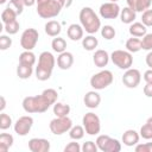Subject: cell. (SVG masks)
Returning a JSON list of instances; mask_svg holds the SVG:
<instances>
[{
    "label": "cell",
    "mask_w": 152,
    "mask_h": 152,
    "mask_svg": "<svg viewBox=\"0 0 152 152\" xmlns=\"http://www.w3.org/2000/svg\"><path fill=\"white\" fill-rule=\"evenodd\" d=\"M137 2V12H144L146 10L150 8L151 4H152V0H135Z\"/></svg>",
    "instance_id": "f35d334b"
},
{
    "label": "cell",
    "mask_w": 152,
    "mask_h": 152,
    "mask_svg": "<svg viewBox=\"0 0 152 152\" xmlns=\"http://www.w3.org/2000/svg\"><path fill=\"white\" fill-rule=\"evenodd\" d=\"M23 2H24L25 6L31 7V6H33L34 4H37V0H23Z\"/></svg>",
    "instance_id": "681fc988"
},
{
    "label": "cell",
    "mask_w": 152,
    "mask_h": 152,
    "mask_svg": "<svg viewBox=\"0 0 152 152\" xmlns=\"http://www.w3.org/2000/svg\"><path fill=\"white\" fill-rule=\"evenodd\" d=\"M83 102H84L86 107H88L90 109H95L99 107V104L101 102V96L97 91L90 90V91L86 93V95L83 97Z\"/></svg>",
    "instance_id": "2e32d148"
},
{
    "label": "cell",
    "mask_w": 152,
    "mask_h": 152,
    "mask_svg": "<svg viewBox=\"0 0 152 152\" xmlns=\"http://www.w3.org/2000/svg\"><path fill=\"white\" fill-rule=\"evenodd\" d=\"M84 127L83 126H80V125H76V126H72L69 131V137L72 139V140H81L83 137H84Z\"/></svg>",
    "instance_id": "f546056e"
},
{
    "label": "cell",
    "mask_w": 152,
    "mask_h": 152,
    "mask_svg": "<svg viewBox=\"0 0 152 152\" xmlns=\"http://www.w3.org/2000/svg\"><path fill=\"white\" fill-rule=\"evenodd\" d=\"M38 38H39V33L36 28H26L23 33H21V37H20V45L24 50H28V51H32L37 43H38Z\"/></svg>",
    "instance_id": "30bf717a"
},
{
    "label": "cell",
    "mask_w": 152,
    "mask_h": 152,
    "mask_svg": "<svg viewBox=\"0 0 152 152\" xmlns=\"http://www.w3.org/2000/svg\"><path fill=\"white\" fill-rule=\"evenodd\" d=\"M74 64V55L69 51H64L57 57V66L62 70H68Z\"/></svg>",
    "instance_id": "9a60e30c"
},
{
    "label": "cell",
    "mask_w": 152,
    "mask_h": 152,
    "mask_svg": "<svg viewBox=\"0 0 152 152\" xmlns=\"http://www.w3.org/2000/svg\"><path fill=\"white\" fill-rule=\"evenodd\" d=\"M137 152H152V142H145V144H137L135 145Z\"/></svg>",
    "instance_id": "7bdbcfd3"
},
{
    "label": "cell",
    "mask_w": 152,
    "mask_h": 152,
    "mask_svg": "<svg viewBox=\"0 0 152 152\" xmlns=\"http://www.w3.org/2000/svg\"><path fill=\"white\" fill-rule=\"evenodd\" d=\"M71 127H72V120L69 116H56L49 124V128L55 135H62L69 132Z\"/></svg>",
    "instance_id": "52a82bcc"
},
{
    "label": "cell",
    "mask_w": 152,
    "mask_h": 152,
    "mask_svg": "<svg viewBox=\"0 0 152 152\" xmlns=\"http://www.w3.org/2000/svg\"><path fill=\"white\" fill-rule=\"evenodd\" d=\"M17 17H18V14L11 7H6L1 13V20L4 24H8L13 20H17Z\"/></svg>",
    "instance_id": "4dcf8cb0"
},
{
    "label": "cell",
    "mask_w": 152,
    "mask_h": 152,
    "mask_svg": "<svg viewBox=\"0 0 152 152\" xmlns=\"http://www.w3.org/2000/svg\"><path fill=\"white\" fill-rule=\"evenodd\" d=\"M50 141L44 138H32L28 140V150L31 152H49Z\"/></svg>",
    "instance_id": "5bb4252c"
},
{
    "label": "cell",
    "mask_w": 152,
    "mask_h": 152,
    "mask_svg": "<svg viewBox=\"0 0 152 152\" xmlns=\"http://www.w3.org/2000/svg\"><path fill=\"white\" fill-rule=\"evenodd\" d=\"M110 59L113 64H115L121 70H127L133 64V57L129 51L125 50H114L110 55Z\"/></svg>",
    "instance_id": "8992f818"
},
{
    "label": "cell",
    "mask_w": 152,
    "mask_h": 152,
    "mask_svg": "<svg viewBox=\"0 0 152 152\" xmlns=\"http://www.w3.org/2000/svg\"><path fill=\"white\" fill-rule=\"evenodd\" d=\"M82 124H83L86 133L89 134V135H96L101 131L100 118L93 112H89V113L84 114V116L82 119Z\"/></svg>",
    "instance_id": "9c48e42d"
},
{
    "label": "cell",
    "mask_w": 152,
    "mask_h": 152,
    "mask_svg": "<svg viewBox=\"0 0 152 152\" xmlns=\"http://www.w3.org/2000/svg\"><path fill=\"white\" fill-rule=\"evenodd\" d=\"M46 1H49V0H37V5H40V4H44V2H46Z\"/></svg>",
    "instance_id": "816d5d0a"
},
{
    "label": "cell",
    "mask_w": 152,
    "mask_h": 152,
    "mask_svg": "<svg viewBox=\"0 0 152 152\" xmlns=\"http://www.w3.org/2000/svg\"><path fill=\"white\" fill-rule=\"evenodd\" d=\"M120 7L116 2H104L100 6L99 8V13L101 15V18L103 19H115L120 15Z\"/></svg>",
    "instance_id": "4fadbf2b"
},
{
    "label": "cell",
    "mask_w": 152,
    "mask_h": 152,
    "mask_svg": "<svg viewBox=\"0 0 152 152\" xmlns=\"http://www.w3.org/2000/svg\"><path fill=\"white\" fill-rule=\"evenodd\" d=\"M13 135L8 133H1L0 134V152H7L10 147L13 145Z\"/></svg>",
    "instance_id": "cb8c5ba5"
},
{
    "label": "cell",
    "mask_w": 152,
    "mask_h": 152,
    "mask_svg": "<svg viewBox=\"0 0 152 152\" xmlns=\"http://www.w3.org/2000/svg\"><path fill=\"white\" fill-rule=\"evenodd\" d=\"M126 2H127V6L129 8L134 10L137 12V2H135V0H126Z\"/></svg>",
    "instance_id": "c3c4849f"
},
{
    "label": "cell",
    "mask_w": 152,
    "mask_h": 152,
    "mask_svg": "<svg viewBox=\"0 0 152 152\" xmlns=\"http://www.w3.org/2000/svg\"><path fill=\"white\" fill-rule=\"evenodd\" d=\"M62 31V26L56 20H50L45 24V33L50 37H58Z\"/></svg>",
    "instance_id": "44dd1931"
},
{
    "label": "cell",
    "mask_w": 152,
    "mask_h": 152,
    "mask_svg": "<svg viewBox=\"0 0 152 152\" xmlns=\"http://www.w3.org/2000/svg\"><path fill=\"white\" fill-rule=\"evenodd\" d=\"M19 63H23V64H28V65H34L36 63V55L32 52V51H28V50H25L24 52H21L19 55Z\"/></svg>",
    "instance_id": "83f0119b"
},
{
    "label": "cell",
    "mask_w": 152,
    "mask_h": 152,
    "mask_svg": "<svg viewBox=\"0 0 152 152\" xmlns=\"http://www.w3.org/2000/svg\"><path fill=\"white\" fill-rule=\"evenodd\" d=\"M144 80L146 83H152V69H148L144 72Z\"/></svg>",
    "instance_id": "ee69618b"
},
{
    "label": "cell",
    "mask_w": 152,
    "mask_h": 152,
    "mask_svg": "<svg viewBox=\"0 0 152 152\" xmlns=\"http://www.w3.org/2000/svg\"><path fill=\"white\" fill-rule=\"evenodd\" d=\"M83 32H84V30H83L82 25H80V24H71L66 30L68 37L74 42L83 39Z\"/></svg>",
    "instance_id": "d6986e66"
},
{
    "label": "cell",
    "mask_w": 152,
    "mask_h": 152,
    "mask_svg": "<svg viewBox=\"0 0 152 152\" xmlns=\"http://www.w3.org/2000/svg\"><path fill=\"white\" fill-rule=\"evenodd\" d=\"M146 64H147V66L150 68V69H152V51H150L147 55H146Z\"/></svg>",
    "instance_id": "7dc6e473"
},
{
    "label": "cell",
    "mask_w": 152,
    "mask_h": 152,
    "mask_svg": "<svg viewBox=\"0 0 152 152\" xmlns=\"http://www.w3.org/2000/svg\"><path fill=\"white\" fill-rule=\"evenodd\" d=\"M139 134H140V137H141V138H144V139H146V140L152 139V126H151V125H148V124L146 122L145 125H142V126H141Z\"/></svg>",
    "instance_id": "d590c367"
},
{
    "label": "cell",
    "mask_w": 152,
    "mask_h": 152,
    "mask_svg": "<svg viewBox=\"0 0 152 152\" xmlns=\"http://www.w3.org/2000/svg\"><path fill=\"white\" fill-rule=\"evenodd\" d=\"M141 49L152 51V33H146L141 39Z\"/></svg>",
    "instance_id": "8d00e7d4"
},
{
    "label": "cell",
    "mask_w": 152,
    "mask_h": 152,
    "mask_svg": "<svg viewBox=\"0 0 152 152\" xmlns=\"http://www.w3.org/2000/svg\"><path fill=\"white\" fill-rule=\"evenodd\" d=\"M51 48H52V50H53L55 52L62 53V52H64V51L66 50V42H65V39L62 38V37H56V38H53L52 42H51Z\"/></svg>",
    "instance_id": "484cf974"
},
{
    "label": "cell",
    "mask_w": 152,
    "mask_h": 152,
    "mask_svg": "<svg viewBox=\"0 0 152 152\" xmlns=\"http://www.w3.org/2000/svg\"><path fill=\"white\" fill-rule=\"evenodd\" d=\"M78 18L83 30L89 34H94L101 28V20L91 7H83Z\"/></svg>",
    "instance_id": "3957f363"
},
{
    "label": "cell",
    "mask_w": 152,
    "mask_h": 152,
    "mask_svg": "<svg viewBox=\"0 0 152 152\" xmlns=\"http://www.w3.org/2000/svg\"><path fill=\"white\" fill-rule=\"evenodd\" d=\"M58 2L61 4V6L63 8H68L72 5V0H58Z\"/></svg>",
    "instance_id": "bcb514c9"
},
{
    "label": "cell",
    "mask_w": 152,
    "mask_h": 152,
    "mask_svg": "<svg viewBox=\"0 0 152 152\" xmlns=\"http://www.w3.org/2000/svg\"><path fill=\"white\" fill-rule=\"evenodd\" d=\"M129 33L132 37H144L147 33V28L142 23H132L129 26Z\"/></svg>",
    "instance_id": "7402d4cb"
},
{
    "label": "cell",
    "mask_w": 152,
    "mask_h": 152,
    "mask_svg": "<svg viewBox=\"0 0 152 152\" xmlns=\"http://www.w3.org/2000/svg\"><path fill=\"white\" fill-rule=\"evenodd\" d=\"M109 58H110V56L108 55V52L106 50L100 49V50L95 51V53L93 56V62L97 68H103L108 64Z\"/></svg>",
    "instance_id": "e0dca14e"
},
{
    "label": "cell",
    "mask_w": 152,
    "mask_h": 152,
    "mask_svg": "<svg viewBox=\"0 0 152 152\" xmlns=\"http://www.w3.org/2000/svg\"><path fill=\"white\" fill-rule=\"evenodd\" d=\"M144 94L147 97H152V83H146V86L144 87Z\"/></svg>",
    "instance_id": "f6af8a7d"
},
{
    "label": "cell",
    "mask_w": 152,
    "mask_h": 152,
    "mask_svg": "<svg viewBox=\"0 0 152 152\" xmlns=\"http://www.w3.org/2000/svg\"><path fill=\"white\" fill-rule=\"evenodd\" d=\"M139 138H140V134L137 131L127 129V131L124 132L121 140H122L124 145H126V146H134L139 142Z\"/></svg>",
    "instance_id": "ac0fdd59"
},
{
    "label": "cell",
    "mask_w": 152,
    "mask_h": 152,
    "mask_svg": "<svg viewBox=\"0 0 152 152\" xmlns=\"http://www.w3.org/2000/svg\"><path fill=\"white\" fill-rule=\"evenodd\" d=\"M97 45H99V40H97V38H96L95 36H93V34H89V36H87V37H84V38L82 39V46H83V49L87 50V51H93V50H95V49L97 48Z\"/></svg>",
    "instance_id": "d4e9b609"
},
{
    "label": "cell",
    "mask_w": 152,
    "mask_h": 152,
    "mask_svg": "<svg viewBox=\"0 0 152 152\" xmlns=\"http://www.w3.org/2000/svg\"><path fill=\"white\" fill-rule=\"evenodd\" d=\"M126 49L131 53H134V52L140 51L141 50V40L139 38H137V37H132V38L127 39V42H126Z\"/></svg>",
    "instance_id": "4316f807"
},
{
    "label": "cell",
    "mask_w": 152,
    "mask_h": 152,
    "mask_svg": "<svg viewBox=\"0 0 152 152\" xmlns=\"http://www.w3.org/2000/svg\"><path fill=\"white\" fill-rule=\"evenodd\" d=\"M11 45H12V39L6 34H1L0 36V50L5 51L8 48H11Z\"/></svg>",
    "instance_id": "ab89813d"
},
{
    "label": "cell",
    "mask_w": 152,
    "mask_h": 152,
    "mask_svg": "<svg viewBox=\"0 0 152 152\" xmlns=\"http://www.w3.org/2000/svg\"><path fill=\"white\" fill-rule=\"evenodd\" d=\"M0 101H1L0 110H1V112H4V109H5V107H6V101H5V97H4V96H1V97H0Z\"/></svg>",
    "instance_id": "f907efd6"
},
{
    "label": "cell",
    "mask_w": 152,
    "mask_h": 152,
    "mask_svg": "<svg viewBox=\"0 0 152 152\" xmlns=\"http://www.w3.org/2000/svg\"><path fill=\"white\" fill-rule=\"evenodd\" d=\"M114 76L110 70H101L97 74H94L90 78V86L95 90H102L113 83Z\"/></svg>",
    "instance_id": "5b68a950"
},
{
    "label": "cell",
    "mask_w": 152,
    "mask_h": 152,
    "mask_svg": "<svg viewBox=\"0 0 152 152\" xmlns=\"http://www.w3.org/2000/svg\"><path fill=\"white\" fill-rule=\"evenodd\" d=\"M58 93L57 90L49 88L45 89L40 95L37 96H26L23 100V108L26 113H44L52 104L57 102Z\"/></svg>",
    "instance_id": "6da1fadb"
},
{
    "label": "cell",
    "mask_w": 152,
    "mask_h": 152,
    "mask_svg": "<svg viewBox=\"0 0 152 152\" xmlns=\"http://www.w3.org/2000/svg\"><path fill=\"white\" fill-rule=\"evenodd\" d=\"M33 72V66L32 65H28V64H23V63H19L18 66H17V75L19 78L21 80H27L31 77Z\"/></svg>",
    "instance_id": "603a6c76"
},
{
    "label": "cell",
    "mask_w": 152,
    "mask_h": 152,
    "mask_svg": "<svg viewBox=\"0 0 152 152\" xmlns=\"http://www.w3.org/2000/svg\"><path fill=\"white\" fill-rule=\"evenodd\" d=\"M70 113V106L62 103V102H56L53 104V114L56 116H68Z\"/></svg>",
    "instance_id": "f1b7e54d"
},
{
    "label": "cell",
    "mask_w": 152,
    "mask_h": 152,
    "mask_svg": "<svg viewBox=\"0 0 152 152\" xmlns=\"http://www.w3.org/2000/svg\"><path fill=\"white\" fill-rule=\"evenodd\" d=\"M141 23L146 27L152 26V10L151 8H148V10L142 12V14H141Z\"/></svg>",
    "instance_id": "74e56055"
},
{
    "label": "cell",
    "mask_w": 152,
    "mask_h": 152,
    "mask_svg": "<svg viewBox=\"0 0 152 152\" xmlns=\"http://www.w3.org/2000/svg\"><path fill=\"white\" fill-rule=\"evenodd\" d=\"M109 1H112V2H118L119 0H109Z\"/></svg>",
    "instance_id": "11a10c76"
},
{
    "label": "cell",
    "mask_w": 152,
    "mask_h": 152,
    "mask_svg": "<svg viewBox=\"0 0 152 152\" xmlns=\"http://www.w3.org/2000/svg\"><path fill=\"white\" fill-rule=\"evenodd\" d=\"M62 10H63V7L58 2V0H49L44 4L37 5V13L43 19L55 18L61 13Z\"/></svg>",
    "instance_id": "277c9868"
},
{
    "label": "cell",
    "mask_w": 152,
    "mask_h": 152,
    "mask_svg": "<svg viewBox=\"0 0 152 152\" xmlns=\"http://www.w3.org/2000/svg\"><path fill=\"white\" fill-rule=\"evenodd\" d=\"M120 19L124 24H132L134 23L135 20V17H137V12L132 8H129L128 6L127 7H124L121 11H120Z\"/></svg>",
    "instance_id": "ffe728a7"
},
{
    "label": "cell",
    "mask_w": 152,
    "mask_h": 152,
    "mask_svg": "<svg viewBox=\"0 0 152 152\" xmlns=\"http://www.w3.org/2000/svg\"><path fill=\"white\" fill-rule=\"evenodd\" d=\"M141 81V74L138 69L129 68L122 75V83L127 88H137Z\"/></svg>",
    "instance_id": "8fae6325"
},
{
    "label": "cell",
    "mask_w": 152,
    "mask_h": 152,
    "mask_svg": "<svg viewBox=\"0 0 152 152\" xmlns=\"http://www.w3.org/2000/svg\"><path fill=\"white\" fill-rule=\"evenodd\" d=\"M101 36H102L104 39H107V40L113 39V38L115 37V30H114V27L110 26V25H104V26L101 28Z\"/></svg>",
    "instance_id": "836d02e7"
},
{
    "label": "cell",
    "mask_w": 152,
    "mask_h": 152,
    "mask_svg": "<svg viewBox=\"0 0 152 152\" xmlns=\"http://www.w3.org/2000/svg\"><path fill=\"white\" fill-rule=\"evenodd\" d=\"M146 122H147L148 125H151V126H152V116H150V118L147 119V121H146Z\"/></svg>",
    "instance_id": "f5cc1de1"
},
{
    "label": "cell",
    "mask_w": 152,
    "mask_h": 152,
    "mask_svg": "<svg viewBox=\"0 0 152 152\" xmlns=\"http://www.w3.org/2000/svg\"><path fill=\"white\" fill-rule=\"evenodd\" d=\"M6 1H7V0H0V5H4Z\"/></svg>",
    "instance_id": "db71d44e"
},
{
    "label": "cell",
    "mask_w": 152,
    "mask_h": 152,
    "mask_svg": "<svg viewBox=\"0 0 152 152\" xmlns=\"http://www.w3.org/2000/svg\"><path fill=\"white\" fill-rule=\"evenodd\" d=\"M96 145L102 152H119L121 150V142L118 139L110 138L107 134H101L96 138Z\"/></svg>",
    "instance_id": "ba28073f"
},
{
    "label": "cell",
    "mask_w": 152,
    "mask_h": 152,
    "mask_svg": "<svg viewBox=\"0 0 152 152\" xmlns=\"http://www.w3.org/2000/svg\"><path fill=\"white\" fill-rule=\"evenodd\" d=\"M99 150L96 142L94 141H86L83 145H82V151L83 152H96Z\"/></svg>",
    "instance_id": "60d3db41"
},
{
    "label": "cell",
    "mask_w": 152,
    "mask_h": 152,
    "mask_svg": "<svg viewBox=\"0 0 152 152\" xmlns=\"http://www.w3.org/2000/svg\"><path fill=\"white\" fill-rule=\"evenodd\" d=\"M11 126H12V118L8 114L1 112V114H0V128L2 131H5V129L10 128Z\"/></svg>",
    "instance_id": "e575fe53"
},
{
    "label": "cell",
    "mask_w": 152,
    "mask_h": 152,
    "mask_svg": "<svg viewBox=\"0 0 152 152\" xmlns=\"http://www.w3.org/2000/svg\"><path fill=\"white\" fill-rule=\"evenodd\" d=\"M80 151H82V147L80 146L78 142H76V140L69 142V144L64 147V152H80Z\"/></svg>",
    "instance_id": "b9f144b4"
},
{
    "label": "cell",
    "mask_w": 152,
    "mask_h": 152,
    "mask_svg": "<svg viewBox=\"0 0 152 152\" xmlns=\"http://www.w3.org/2000/svg\"><path fill=\"white\" fill-rule=\"evenodd\" d=\"M56 59L49 51H43L38 57V64L36 66V77L38 81H48L51 77L55 68Z\"/></svg>",
    "instance_id": "7a4b0ae2"
},
{
    "label": "cell",
    "mask_w": 152,
    "mask_h": 152,
    "mask_svg": "<svg viewBox=\"0 0 152 152\" xmlns=\"http://www.w3.org/2000/svg\"><path fill=\"white\" fill-rule=\"evenodd\" d=\"M7 7H11L12 10L15 11V13H17L18 15H20V14L23 13V11H24L25 5H24L23 0H10Z\"/></svg>",
    "instance_id": "1f68e13d"
},
{
    "label": "cell",
    "mask_w": 152,
    "mask_h": 152,
    "mask_svg": "<svg viewBox=\"0 0 152 152\" xmlns=\"http://www.w3.org/2000/svg\"><path fill=\"white\" fill-rule=\"evenodd\" d=\"M32 126H33V118L30 115H23L15 121L14 132L20 137H25L28 134Z\"/></svg>",
    "instance_id": "7c38bea8"
},
{
    "label": "cell",
    "mask_w": 152,
    "mask_h": 152,
    "mask_svg": "<svg viewBox=\"0 0 152 152\" xmlns=\"http://www.w3.org/2000/svg\"><path fill=\"white\" fill-rule=\"evenodd\" d=\"M4 25H5L4 28H5L6 33H8V34H15V33H18V31L20 28V24L18 20H13V21H11L8 24H4Z\"/></svg>",
    "instance_id": "d6a6232c"
}]
</instances>
